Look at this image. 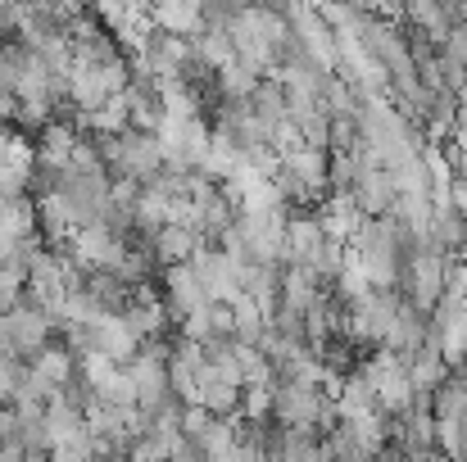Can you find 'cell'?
<instances>
[{
	"mask_svg": "<svg viewBox=\"0 0 467 462\" xmlns=\"http://www.w3.org/2000/svg\"><path fill=\"white\" fill-rule=\"evenodd\" d=\"M427 326H431V313L400 295V308H395V317H390V326H386V335H381L377 349H390L400 358H413L427 344Z\"/></svg>",
	"mask_w": 467,
	"mask_h": 462,
	"instance_id": "277c9868",
	"label": "cell"
},
{
	"mask_svg": "<svg viewBox=\"0 0 467 462\" xmlns=\"http://www.w3.org/2000/svg\"><path fill=\"white\" fill-rule=\"evenodd\" d=\"M204 231L186 227V222H163L155 236H150V250H155L159 268H172V263H191L200 250H204Z\"/></svg>",
	"mask_w": 467,
	"mask_h": 462,
	"instance_id": "52a82bcc",
	"label": "cell"
},
{
	"mask_svg": "<svg viewBox=\"0 0 467 462\" xmlns=\"http://www.w3.org/2000/svg\"><path fill=\"white\" fill-rule=\"evenodd\" d=\"M9 209H14V200H9V195H0V222H5V213H9Z\"/></svg>",
	"mask_w": 467,
	"mask_h": 462,
	"instance_id": "4fadbf2b",
	"label": "cell"
},
{
	"mask_svg": "<svg viewBox=\"0 0 467 462\" xmlns=\"http://www.w3.org/2000/svg\"><path fill=\"white\" fill-rule=\"evenodd\" d=\"M463 236H467V213L454 200H436L431 204V222H427V241L445 254H463Z\"/></svg>",
	"mask_w": 467,
	"mask_h": 462,
	"instance_id": "9c48e42d",
	"label": "cell"
},
{
	"mask_svg": "<svg viewBox=\"0 0 467 462\" xmlns=\"http://www.w3.org/2000/svg\"><path fill=\"white\" fill-rule=\"evenodd\" d=\"M322 241H327V227H322L317 209L291 213V222H286V263H313Z\"/></svg>",
	"mask_w": 467,
	"mask_h": 462,
	"instance_id": "ba28073f",
	"label": "cell"
},
{
	"mask_svg": "<svg viewBox=\"0 0 467 462\" xmlns=\"http://www.w3.org/2000/svg\"><path fill=\"white\" fill-rule=\"evenodd\" d=\"M195 55H200L209 68H223V64H232V59H236V41H232V32H227V27L204 23V32L195 36Z\"/></svg>",
	"mask_w": 467,
	"mask_h": 462,
	"instance_id": "7c38bea8",
	"label": "cell"
},
{
	"mask_svg": "<svg viewBox=\"0 0 467 462\" xmlns=\"http://www.w3.org/2000/svg\"><path fill=\"white\" fill-rule=\"evenodd\" d=\"M159 291H163V304L172 308L177 322H182L186 313L209 304V291H204L195 263H172V268H163V272H159Z\"/></svg>",
	"mask_w": 467,
	"mask_h": 462,
	"instance_id": "5b68a950",
	"label": "cell"
},
{
	"mask_svg": "<svg viewBox=\"0 0 467 462\" xmlns=\"http://www.w3.org/2000/svg\"><path fill=\"white\" fill-rule=\"evenodd\" d=\"M0 317H5V335H9V344H14L18 358H32L41 344H50L59 335L55 313L41 308L36 300H23V304H14L9 313H0Z\"/></svg>",
	"mask_w": 467,
	"mask_h": 462,
	"instance_id": "7a4b0ae2",
	"label": "cell"
},
{
	"mask_svg": "<svg viewBox=\"0 0 467 462\" xmlns=\"http://www.w3.org/2000/svg\"><path fill=\"white\" fill-rule=\"evenodd\" d=\"M87 349H100V354L128 363V358L141 349V335H137V326H132L123 313H100V317L91 322V344H87Z\"/></svg>",
	"mask_w": 467,
	"mask_h": 462,
	"instance_id": "8992f818",
	"label": "cell"
},
{
	"mask_svg": "<svg viewBox=\"0 0 467 462\" xmlns=\"http://www.w3.org/2000/svg\"><path fill=\"white\" fill-rule=\"evenodd\" d=\"M150 18L163 32L200 36L204 32V0H150Z\"/></svg>",
	"mask_w": 467,
	"mask_h": 462,
	"instance_id": "30bf717a",
	"label": "cell"
},
{
	"mask_svg": "<svg viewBox=\"0 0 467 462\" xmlns=\"http://www.w3.org/2000/svg\"><path fill=\"white\" fill-rule=\"evenodd\" d=\"M96 141H100V154H105V163H109L114 177H132V181H141V186L155 181L159 168H163V159H168L159 132H141V128L96 132Z\"/></svg>",
	"mask_w": 467,
	"mask_h": 462,
	"instance_id": "6da1fadb",
	"label": "cell"
},
{
	"mask_svg": "<svg viewBox=\"0 0 467 462\" xmlns=\"http://www.w3.org/2000/svg\"><path fill=\"white\" fill-rule=\"evenodd\" d=\"M128 250H132V241H128L123 231H114L109 222L78 227L73 241H68V254H73L82 268H119Z\"/></svg>",
	"mask_w": 467,
	"mask_h": 462,
	"instance_id": "3957f363",
	"label": "cell"
},
{
	"mask_svg": "<svg viewBox=\"0 0 467 462\" xmlns=\"http://www.w3.org/2000/svg\"><path fill=\"white\" fill-rule=\"evenodd\" d=\"M32 213H36V236L46 241V245H68L73 241V218H68V209H64V200H59V190H50V195H41L36 204H32Z\"/></svg>",
	"mask_w": 467,
	"mask_h": 462,
	"instance_id": "8fae6325",
	"label": "cell"
}]
</instances>
